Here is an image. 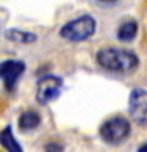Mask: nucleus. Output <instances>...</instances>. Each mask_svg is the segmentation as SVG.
<instances>
[{
	"label": "nucleus",
	"mask_w": 147,
	"mask_h": 152,
	"mask_svg": "<svg viewBox=\"0 0 147 152\" xmlns=\"http://www.w3.org/2000/svg\"><path fill=\"white\" fill-rule=\"evenodd\" d=\"M46 149H62V146H57V144H49V146H46Z\"/></svg>",
	"instance_id": "12"
},
{
	"label": "nucleus",
	"mask_w": 147,
	"mask_h": 152,
	"mask_svg": "<svg viewBox=\"0 0 147 152\" xmlns=\"http://www.w3.org/2000/svg\"><path fill=\"white\" fill-rule=\"evenodd\" d=\"M128 113L138 125H147V90L135 89L128 98Z\"/></svg>",
	"instance_id": "5"
},
{
	"label": "nucleus",
	"mask_w": 147,
	"mask_h": 152,
	"mask_svg": "<svg viewBox=\"0 0 147 152\" xmlns=\"http://www.w3.org/2000/svg\"><path fill=\"white\" fill-rule=\"evenodd\" d=\"M131 132L130 121L122 116H114L108 121H104L100 127V136L104 142L112 146H117L128 138Z\"/></svg>",
	"instance_id": "3"
},
{
	"label": "nucleus",
	"mask_w": 147,
	"mask_h": 152,
	"mask_svg": "<svg viewBox=\"0 0 147 152\" xmlns=\"http://www.w3.org/2000/svg\"><path fill=\"white\" fill-rule=\"evenodd\" d=\"M5 37L11 43H17V45H30V43L36 41V35L32 32L22 30V28H8L5 30Z\"/></svg>",
	"instance_id": "7"
},
{
	"label": "nucleus",
	"mask_w": 147,
	"mask_h": 152,
	"mask_svg": "<svg viewBox=\"0 0 147 152\" xmlns=\"http://www.w3.org/2000/svg\"><path fill=\"white\" fill-rule=\"evenodd\" d=\"M97 2H98L100 5H104V7H111V5L117 3L119 0H97Z\"/></svg>",
	"instance_id": "11"
},
{
	"label": "nucleus",
	"mask_w": 147,
	"mask_h": 152,
	"mask_svg": "<svg viewBox=\"0 0 147 152\" xmlns=\"http://www.w3.org/2000/svg\"><path fill=\"white\" fill-rule=\"evenodd\" d=\"M41 124V117L36 111H24L21 116H19V121H17V125H19V130L21 132H32Z\"/></svg>",
	"instance_id": "8"
},
{
	"label": "nucleus",
	"mask_w": 147,
	"mask_h": 152,
	"mask_svg": "<svg viewBox=\"0 0 147 152\" xmlns=\"http://www.w3.org/2000/svg\"><path fill=\"white\" fill-rule=\"evenodd\" d=\"M24 71H25V64L22 60H14V59L3 60L0 64V79L3 81L5 89L11 92Z\"/></svg>",
	"instance_id": "6"
},
{
	"label": "nucleus",
	"mask_w": 147,
	"mask_h": 152,
	"mask_svg": "<svg viewBox=\"0 0 147 152\" xmlns=\"http://www.w3.org/2000/svg\"><path fill=\"white\" fill-rule=\"evenodd\" d=\"M62 86H63V81L55 75H46L40 78L36 83V102L40 104H47L57 100L62 92Z\"/></svg>",
	"instance_id": "4"
},
{
	"label": "nucleus",
	"mask_w": 147,
	"mask_h": 152,
	"mask_svg": "<svg viewBox=\"0 0 147 152\" xmlns=\"http://www.w3.org/2000/svg\"><path fill=\"white\" fill-rule=\"evenodd\" d=\"M139 151H141V152H146V151H147V142H146V144H142V146L139 147Z\"/></svg>",
	"instance_id": "13"
},
{
	"label": "nucleus",
	"mask_w": 147,
	"mask_h": 152,
	"mask_svg": "<svg viewBox=\"0 0 147 152\" xmlns=\"http://www.w3.org/2000/svg\"><path fill=\"white\" fill-rule=\"evenodd\" d=\"M138 33V22L136 21H125L120 24L117 30V38L120 41H133Z\"/></svg>",
	"instance_id": "10"
},
{
	"label": "nucleus",
	"mask_w": 147,
	"mask_h": 152,
	"mask_svg": "<svg viewBox=\"0 0 147 152\" xmlns=\"http://www.w3.org/2000/svg\"><path fill=\"white\" fill-rule=\"evenodd\" d=\"M97 30V21L90 16V14H82L79 18H74L68 21L63 27L60 28V37L66 41H85Z\"/></svg>",
	"instance_id": "2"
},
{
	"label": "nucleus",
	"mask_w": 147,
	"mask_h": 152,
	"mask_svg": "<svg viewBox=\"0 0 147 152\" xmlns=\"http://www.w3.org/2000/svg\"><path fill=\"white\" fill-rule=\"evenodd\" d=\"M97 62L101 68L112 73H131L138 68L139 59L135 52L120 48H103L97 52Z\"/></svg>",
	"instance_id": "1"
},
{
	"label": "nucleus",
	"mask_w": 147,
	"mask_h": 152,
	"mask_svg": "<svg viewBox=\"0 0 147 152\" xmlns=\"http://www.w3.org/2000/svg\"><path fill=\"white\" fill-rule=\"evenodd\" d=\"M0 146H2L5 151H9V152H21L22 151L21 144H19L17 140L13 135L11 127H5L3 130L0 132Z\"/></svg>",
	"instance_id": "9"
}]
</instances>
